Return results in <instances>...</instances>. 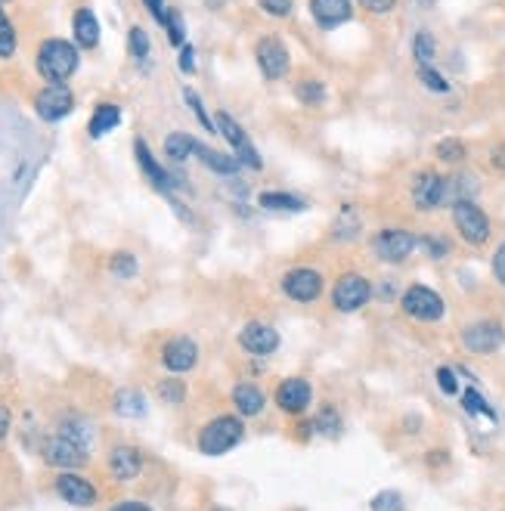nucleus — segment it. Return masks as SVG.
Instances as JSON below:
<instances>
[{
  "label": "nucleus",
  "mask_w": 505,
  "mask_h": 511,
  "mask_svg": "<svg viewBox=\"0 0 505 511\" xmlns=\"http://www.w3.org/2000/svg\"><path fill=\"white\" fill-rule=\"evenodd\" d=\"M143 4L149 6V12H153L155 19H159V22H165V0H143Z\"/></svg>",
  "instance_id": "49"
},
{
  "label": "nucleus",
  "mask_w": 505,
  "mask_h": 511,
  "mask_svg": "<svg viewBox=\"0 0 505 511\" xmlns=\"http://www.w3.org/2000/svg\"><path fill=\"white\" fill-rule=\"evenodd\" d=\"M415 248H419V236L403 230V226L378 230L375 239H372V251H375V257L384 263H403Z\"/></svg>",
  "instance_id": "6"
},
{
  "label": "nucleus",
  "mask_w": 505,
  "mask_h": 511,
  "mask_svg": "<svg viewBox=\"0 0 505 511\" xmlns=\"http://www.w3.org/2000/svg\"><path fill=\"white\" fill-rule=\"evenodd\" d=\"M311 16L320 28H338L353 16L351 0H311Z\"/></svg>",
  "instance_id": "19"
},
{
  "label": "nucleus",
  "mask_w": 505,
  "mask_h": 511,
  "mask_svg": "<svg viewBox=\"0 0 505 511\" xmlns=\"http://www.w3.org/2000/svg\"><path fill=\"white\" fill-rule=\"evenodd\" d=\"M245 434L242 415H217L199 431V450L201 456H224L233 446H239Z\"/></svg>",
  "instance_id": "2"
},
{
  "label": "nucleus",
  "mask_w": 505,
  "mask_h": 511,
  "mask_svg": "<svg viewBox=\"0 0 505 511\" xmlns=\"http://www.w3.org/2000/svg\"><path fill=\"white\" fill-rule=\"evenodd\" d=\"M453 226H456V232L462 236V242L475 245V248L487 245L490 232H493V226H490V217L484 214V208L471 199L453 201Z\"/></svg>",
  "instance_id": "3"
},
{
  "label": "nucleus",
  "mask_w": 505,
  "mask_h": 511,
  "mask_svg": "<svg viewBox=\"0 0 505 511\" xmlns=\"http://www.w3.org/2000/svg\"><path fill=\"white\" fill-rule=\"evenodd\" d=\"M493 276H496V282L505 288V242L493 251Z\"/></svg>",
  "instance_id": "46"
},
{
  "label": "nucleus",
  "mask_w": 505,
  "mask_h": 511,
  "mask_svg": "<svg viewBox=\"0 0 505 511\" xmlns=\"http://www.w3.org/2000/svg\"><path fill=\"white\" fill-rule=\"evenodd\" d=\"M0 4H4V0H0Z\"/></svg>",
  "instance_id": "53"
},
{
  "label": "nucleus",
  "mask_w": 505,
  "mask_h": 511,
  "mask_svg": "<svg viewBox=\"0 0 505 511\" xmlns=\"http://www.w3.org/2000/svg\"><path fill=\"white\" fill-rule=\"evenodd\" d=\"M112 409H115L118 415H124V419H140V415H146V397L134 388H124L115 394Z\"/></svg>",
  "instance_id": "24"
},
{
  "label": "nucleus",
  "mask_w": 505,
  "mask_h": 511,
  "mask_svg": "<svg viewBox=\"0 0 505 511\" xmlns=\"http://www.w3.org/2000/svg\"><path fill=\"white\" fill-rule=\"evenodd\" d=\"M444 201H450V177L422 170L413 180V205L419 211H438Z\"/></svg>",
  "instance_id": "9"
},
{
  "label": "nucleus",
  "mask_w": 505,
  "mask_h": 511,
  "mask_svg": "<svg viewBox=\"0 0 505 511\" xmlns=\"http://www.w3.org/2000/svg\"><path fill=\"white\" fill-rule=\"evenodd\" d=\"M109 270L118 276V279H130V276L137 273V257L130 255V251H118V255H112Z\"/></svg>",
  "instance_id": "35"
},
{
  "label": "nucleus",
  "mask_w": 505,
  "mask_h": 511,
  "mask_svg": "<svg viewBox=\"0 0 505 511\" xmlns=\"http://www.w3.org/2000/svg\"><path fill=\"white\" fill-rule=\"evenodd\" d=\"M419 248H425L428 257H434V261H440V257L450 255V242H446V239H440V236H422Z\"/></svg>",
  "instance_id": "40"
},
{
  "label": "nucleus",
  "mask_w": 505,
  "mask_h": 511,
  "mask_svg": "<svg viewBox=\"0 0 505 511\" xmlns=\"http://www.w3.org/2000/svg\"><path fill=\"white\" fill-rule=\"evenodd\" d=\"M311 400H313V388H311V381H307V378H301V375L282 378L280 388H276V406H280L286 415L307 413Z\"/></svg>",
  "instance_id": "13"
},
{
  "label": "nucleus",
  "mask_w": 505,
  "mask_h": 511,
  "mask_svg": "<svg viewBox=\"0 0 505 511\" xmlns=\"http://www.w3.org/2000/svg\"><path fill=\"white\" fill-rule=\"evenodd\" d=\"M261 208H267V211H304V199H298V195L292 193H261Z\"/></svg>",
  "instance_id": "26"
},
{
  "label": "nucleus",
  "mask_w": 505,
  "mask_h": 511,
  "mask_svg": "<svg viewBox=\"0 0 505 511\" xmlns=\"http://www.w3.org/2000/svg\"><path fill=\"white\" fill-rule=\"evenodd\" d=\"M195 155L201 159V165L211 168L214 174H236L239 168H242V161L236 159V155H224L217 153V149H208V146H195Z\"/></svg>",
  "instance_id": "25"
},
{
  "label": "nucleus",
  "mask_w": 505,
  "mask_h": 511,
  "mask_svg": "<svg viewBox=\"0 0 505 511\" xmlns=\"http://www.w3.org/2000/svg\"><path fill=\"white\" fill-rule=\"evenodd\" d=\"M233 406H236V413L242 419H255L267 406V397H264V390L257 384H236L233 388Z\"/></svg>",
  "instance_id": "20"
},
{
  "label": "nucleus",
  "mask_w": 505,
  "mask_h": 511,
  "mask_svg": "<svg viewBox=\"0 0 505 511\" xmlns=\"http://www.w3.org/2000/svg\"><path fill=\"white\" fill-rule=\"evenodd\" d=\"M462 406H465V413L469 415H481V419H490V421H496V413L490 409V403L484 400L481 394H477L475 388H469L462 394Z\"/></svg>",
  "instance_id": "31"
},
{
  "label": "nucleus",
  "mask_w": 505,
  "mask_h": 511,
  "mask_svg": "<svg viewBox=\"0 0 505 511\" xmlns=\"http://www.w3.org/2000/svg\"><path fill=\"white\" fill-rule=\"evenodd\" d=\"M211 511H230V508H224V506H214Z\"/></svg>",
  "instance_id": "52"
},
{
  "label": "nucleus",
  "mask_w": 505,
  "mask_h": 511,
  "mask_svg": "<svg viewBox=\"0 0 505 511\" xmlns=\"http://www.w3.org/2000/svg\"><path fill=\"white\" fill-rule=\"evenodd\" d=\"M162 363L170 372H189L199 363V344L193 338H170L162 347Z\"/></svg>",
  "instance_id": "17"
},
{
  "label": "nucleus",
  "mask_w": 505,
  "mask_h": 511,
  "mask_svg": "<svg viewBox=\"0 0 505 511\" xmlns=\"http://www.w3.org/2000/svg\"><path fill=\"white\" fill-rule=\"evenodd\" d=\"M72 31H75V41H78L84 50L99 43V22H97V16H93V10H87V6H81V10L75 12Z\"/></svg>",
  "instance_id": "23"
},
{
  "label": "nucleus",
  "mask_w": 505,
  "mask_h": 511,
  "mask_svg": "<svg viewBox=\"0 0 505 511\" xmlns=\"http://www.w3.org/2000/svg\"><path fill=\"white\" fill-rule=\"evenodd\" d=\"M372 301V282L363 273H341L332 286V307L338 313H357Z\"/></svg>",
  "instance_id": "5"
},
{
  "label": "nucleus",
  "mask_w": 505,
  "mask_h": 511,
  "mask_svg": "<svg viewBox=\"0 0 505 511\" xmlns=\"http://www.w3.org/2000/svg\"><path fill=\"white\" fill-rule=\"evenodd\" d=\"M434 155H438V161H444V165H459V161H465L469 149H465V143L456 140V137H446V140H440L438 146H434Z\"/></svg>",
  "instance_id": "28"
},
{
  "label": "nucleus",
  "mask_w": 505,
  "mask_h": 511,
  "mask_svg": "<svg viewBox=\"0 0 505 511\" xmlns=\"http://www.w3.org/2000/svg\"><path fill=\"white\" fill-rule=\"evenodd\" d=\"M183 99H186V103L193 106V112H195V118L201 122V128H205V130H217V124H214L211 118H208V112H205V106H201L199 93L189 90V87H186V90H183Z\"/></svg>",
  "instance_id": "42"
},
{
  "label": "nucleus",
  "mask_w": 505,
  "mask_h": 511,
  "mask_svg": "<svg viewBox=\"0 0 505 511\" xmlns=\"http://www.w3.org/2000/svg\"><path fill=\"white\" fill-rule=\"evenodd\" d=\"M295 93L304 106H323L326 103V84L323 81H301L295 84Z\"/></svg>",
  "instance_id": "30"
},
{
  "label": "nucleus",
  "mask_w": 505,
  "mask_h": 511,
  "mask_svg": "<svg viewBox=\"0 0 505 511\" xmlns=\"http://www.w3.org/2000/svg\"><path fill=\"white\" fill-rule=\"evenodd\" d=\"M257 6H261V10L267 12V16L286 19V16H292L295 0H257Z\"/></svg>",
  "instance_id": "43"
},
{
  "label": "nucleus",
  "mask_w": 505,
  "mask_h": 511,
  "mask_svg": "<svg viewBox=\"0 0 505 511\" xmlns=\"http://www.w3.org/2000/svg\"><path fill=\"white\" fill-rule=\"evenodd\" d=\"M6 431H10V409L0 406V440L6 437Z\"/></svg>",
  "instance_id": "51"
},
{
  "label": "nucleus",
  "mask_w": 505,
  "mask_h": 511,
  "mask_svg": "<svg viewBox=\"0 0 505 511\" xmlns=\"http://www.w3.org/2000/svg\"><path fill=\"white\" fill-rule=\"evenodd\" d=\"M323 286H326L323 273L313 267H295L280 279L282 295L292 301H298V304H313V301L323 295Z\"/></svg>",
  "instance_id": "7"
},
{
  "label": "nucleus",
  "mask_w": 505,
  "mask_h": 511,
  "mask_svg": "<svg viewBox=\"0 0 505 511\" xmlns=\"http://www.w3.org/2000/svg\"><path fill=\"white\" fill-rule=\"evenodd\" d=\"M78 68V50L75 43L62 41V37H50L37 50V72L50 81V84H66Z\"/></svg>",
  "instance_id": "1"
},
{
  "label": "nucleus",
  "mask_w": 505,
  "mask_h": 511,
  "mask_svg": "<svg viewBox=\"0 0 505 511\" xmlns=\"http://www.w3.org/2000/svg\"><path fill=\"white\" fill-rule=\"evenodd\" d=\"M109 511H153L149 506H143V502H118V506H112Z\"/></svg>",
  "instance_id": "50"
},
{
  "label": "nucleus",
  "mask_w": 505,
  "mask_h": 511,
  "mask_svg": "<svg viewBox=\"0 0 505 511\" xmlns=\"http://www.w3.org/2000/svg\"><path fill=\"white\" fill-rule=\"evenodd\" d=\"M109 471L115 481H124V483L140 477L143 471L140 450H134V446H115V450L109 452Z\"/></svg>",
  "instance_id": "18"
},
{
  "label": "nucleus",
  "mask_w": 505,
  "mask_h": 511,
  "mask_svg": "<svg viewBox=\"0 0 505 511\" xmlns=\"http://www.w3.org/2000/svg\"><path fill=\"white\" fill-rule=\"evenodd\" d=\"M72 109H75V97L66 84H47L35 97V112L41 122H50V124L62 122Z\"/></svg>",
  "instance_id": "12"
},
{
  "label": "nucleus",
  "mask_w": 505,
  "mask_h": 511,
  "mask_svg": "<svg viewBox=\"0 0 505 511\" xmlns=\"http://www.w3.org/2000/svg\"><path fill=\"white\" fill-rule=\"evenodd\" d=\"M359 6H363L366 12H372V16H388L397 6V0H359Z\"/></svg>",
  "instance_id": "45"
},
{
  "label": "nucleus",
  "mask_w": 505,
  "mask_h": 511,
  "mask_svg": "<svg viewBox=\"0 0 505 511\" xmlns=\"http://www.w3.org/2000/svg\"><path fill=\"white\" fill-rule=\"evenodd\" d=\"M434 53H438L434 35H431V31H419V35L413 37V59L419 62V66H431Z\"/></svg>",
  "instance_id": "29"
},
{
  "label": "nucleus",
  "mask_w": 505,
  "mask_h": 511,
  "mask_svg": "<svg viewBox=\"0 0 505 511\" xmlns=\"http://www.w3.org/2000/svg\"><path fill=\"white\" fill-rule=\"evenodd\" d=\"M217 134H224V140L233 146V153H236V159L242 161L245 168H251V170H261L264 168V161H261V155H257V149L251 146V140H249V134H245L242 128H239L236 122H233L226 112H217Z\"/></svg>",
  "instance_id": "11"
},
{
  "label": "nucleus",
  "mask_w": 505,
  "mask_h": 511,
  "mask_svg": "<svg viewBox=\"0 0 505 511\" xmlns=\"http://www.w3.org/2000/svg\"><path fill=\"white\" fill-rule=\"evenodd\" d=\"M505 341V332L500 323H490V319H481V323H471L469 329L462 332V344L469 347L471 353H496Z\"/></svg>",
  "instance_id": "15"
},
{
  "label": "nucleus",
  "mask_w": 505,
  "mask_h": 511,
  "mask_svg": "<svg viewBox=\"0 0 505 511\" xmlns=\"http://www.w3.org/2000/svg\"><path fill=\"white\" fill-rule=\"evenodd\" d=\"M159 397L170 406H180L183 397H186V388H183V381H177V378H168V381L159 384Z\"/></svg>",
  "instance_id": "39"
},
{
  "label": "nucleus",
  "mask_w": 505,
  "mask_h": 511,
  "mask_svg": "<svg viewBox=\"0 0 505 511\" xmlns=\"http://www.w3.org/2000/svg\"><path fill=\"white\" fill-rule=\"evenodd\" d=\"M118 124H122V109H118L115 103H99L97 109H93V115H91L87 134H91L93 140H99V137H106L109 130H115Z\"/></svg>",
  "instance_id": "22"
},
{
  "label": "nucleus",
  "mask_w": 505,
  "mask_h": 511,
  "mask_svg": "<svg viewBox=\"0 0 505 511\" xmlns=\"http://www.w3.org/2000/svg\"><path fill=\"white\" fill-rule=\"evenodd\" d=\"M16 53V28L10 25V19L0 10V59H10Z\"/></svg>",
  "instance_id": "37"
},
{
  "label": "nucleus",
  "mask_w": 505,
  "mask_h": 511,
  "mask_svg": "<svg viewBox=\"0 0 505 511\" xmlns=\"http://www.w3.org/2000/svg\"><path fill=\"white\" fill-rule=\"evenodd\" d=\"M313 428L317 431H323L326 437H338V431H341V419H338V413L332 406H323L317 413V419H313Z\"/></svg>",
  "instance_id": "34"
},
{
  "label": "nucleus",
  "mask_w": 505,
  "mask_h": 511,
  "mask_svg": "<svg viewBox=\"0 0 505 511\" xmlns=\"http://www.w3.org/2000/svg\"><path fill=\"white\" fill-rule=\"evenodd\" d=\"M400 307L409 319H415V323H438V319H444V313H446L444 298H440L434 288L422 286V282L409 286L406 292L400 295Z\"/></svg>",
  "instance_id": "4"
},
{
  "label": "nucleus",
  "mask_w": 505,
  "mask_h": 511,
  "mask_svg": "<svg viewBox=\"0 0 505 511\" xmlns=\"http://www.w3.org/2000/svg\"><path fill=\"white\" fill-rule=\"evenodd\" d=\"M357 232H359V217L353 214V208H344L341 217L335 220V232H332V236L347 242V239H357Z\"/></svg>",
  "instance_id": "32"
},
{
  "label": "nucleus",
  "mask_w": 505,
  "mask_h": 511,
  "mask_svg": "<svg viewBox=\"0 0 505 511\" xmlns=\"http://www.w3.org/2000/svg\"><path fill=\"white\" fill-rule=\"evenodd\" d=\"M419 81L431 93H446V90H450V81H446L434 66H419Z\"/></svg>",
  "instance_id": "36"
},
{
  "label": "nucleus",
  "mask_w": 505,
  "mask_h": 511,
  "mask_svg": "<svg viewBox=\"0 0 505 511\" xmlns=\"http://www.w3.org/2000/svg\"><path fill=\"white\" fill-rule=\"evenodd\" d=\"M490 165H493L496 170H505V143L493 146V153H490Z\"/></svg>",
  "instance_id": "48"
},
{
  "label": "nucleus",
  "mask_w": 505,
  "mask_h": 511,
  "mask_svg": "<svg viewBox=\"0 0 505 511\" xmlns=\"http://www.w3.org/2000/svg\"><path fill=\"white\" fill-rule=\"evenodd\" d=\"M180 72H186V75L195 72V50L189 47V43H183V50H180Z\"/></svg>",
  "instance_id": "47"
},
{
  "label": "nucleus",
  "mask_w": 505,
  "mask_h": 511,
  "mask_svg": "<svg viewBox=\"0 0 505 511\" xmlns=\"http://www.w3.org/2000/svg\"><path fill=\"white\" fill-rule=\"evenodd\" d=\"M239 344L249 353H255V357H270L280 347V332L267 323H249L239 332Z\"/></svg>",
  "instance_id": "16"
},
{
  "label": "nucleus",
  "mask_w": 505,
  "mask_h": 511,
  "mask_svg": "<svg viewBox=\"0 0 505 511\" xmlns=\"http://www.w3.org/2000/svg\"><path fill=\"white\" fill-rule=\"evenodd\" d=\"M41 456L50 468H59V471H75L81 465H87V446L75 444V440L62 437V434H53L41 444Z\"/></svg>",
  "instance_id": "8"
},
{
  "label": "nucleus",
  "mask_w": 505,
  "mask_h": 511,
  "mask_svg": "<svg viewBox=\"0 0 505 511\" xmlns=\"http://www.w3.org/2000/svg\"><path fill=\"white\" fill-rule=\"evenodd\" d=\"M369 508L372 511H406V502H403V496L397 493V490H382V493L372 496Z\"/></svg>",
  "instance_id": "33"
},
{
  "label": "nucleus",
  "mask_w": 505,
  "mask_h": 511,
  "mask_svg": "<svg viewBox=\"0 0 505 511\" xmlns=\"http://www.w3.org/2000/svg\"><path fill=\"white\" fill-rule=\"evenodd\" d=\"M134 155H137V165L143 168V174L149 177V183H153L155 189L168 193V189L174 186V183H170V174L159 165V161H155V155L149 153V146H146V143H143V140H137V143H134Z\"/></svg>",
  "instance_id": "21"
},
{
  "label": "nucleus",
  "mask_w": 505,
  "mask_h": 511,
  "mask_svg": "<svg viewBox=\"0 0 505 511\" xmlns=\"http://www.w3.org/2000/svg\"><path fill=\"white\" fill-rule=\"evenodd\" d=\"M56 493H59L62 502L75 508H93L97 506V487H93L87 477L75 475V471H59L56 477Z\"/></svg>",
  "instance_id": "14"
},
{
  "label": "nucleus",
  "mask_w": 505,
  "mask_h": 511,
  "mask_svg": "<svg viewBox=\"0 0 505 511\" xmlns=\"http://www.w3.org/2000/svg\"><path fill=\"white\" fill-rule=\"evenodd\" d=\"M438 384L444 394H459V381H456V372L446 369V366H440L438 369Z\"/></svg>",
  "instance_id": "44"
},
{
  "label": "nucleus",
  "mask_w": 505,
  "mask_h": 511,
  "mask_svg": "<svg viewBox=\"0 0 505 511\" xmlns=\"http://www.w3.org/2000/svg\"><path fill=\"white\" fill-rule=\"evenodd\" d=\"M195 146H199V143H195L193 137L183 134V130H174V134H168V140H165V155L174 161H186L189 155L195 153Z\"/></svg>",
  "instance_id": "27"
},
{
  "label": "nucleus",
  "mask_w": 505,
  "mask_h": 511,
  "mask_svg": "<svg viewBox=\"0 0 505 511\" xmlns=\"http://www.w3.org/2000/svg\"><path fill=\"white\" fill-rule=\"evenodd\" d=\"M128 43H130V56H134V59L143 62V59L149 56V35L140 28V25H134V28H130Z\"/></svg>",
  "instance_id": "38"
},
{
  "label": "nucleus",
  "mask_w": 505,
  "mask_h": 511,
  "mask_svg": "<svg viewBox=\"0 0 505 511\" xmlns=\"http://www.w3.org/2000/svg\"><path fill=\"white\" fill-rule=\"evenodd\" d=\"M165 31H168V41L170 43H177V47H183V35H186V31H183V22H180V12L177 10H168L165 12Z\"/></svg>",
  "instance_id": "41"
},
{
  "label": "nucleus",
  "mask_w": 505,
  "mask_h": 511,
  "mask_svg": "<svg viewBox=\"0 0 505 511\" xmlns=\"http://www.w3.org/2000/svg\"><path fill=\"white\" fill-rule=\"evenodd\" d=\"M255 59H257V68H261V75L267 81H280L282 75L288 72V66H292L288 47L276 35H267V37H261V41H257Z\"/></svg>",
  "instance_id": "10"
}]
</instances>
